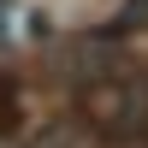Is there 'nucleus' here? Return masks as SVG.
Listing matches in <instances>:
<instances>
[{
    "label": "nucleus",
    "mask_w": 148,
    "mask_h": 148,
    "mask_svg": "<svg viewBox=\"0 0 148 148\" xmlns=\"http://www.w3.org/2000/svg\"><path fill=\"white\" fill-rule=\"evenodd\" d=\"M18 125H24V101H18V77H12V71H0V136H12Z\"/></svg>",
    "instance_id": "obj_1"
},
{
    "label": "nucleus",
    "mask_w": 148,
    "mask_h": 148,
    "mask_svg": "<svg viewBox=\"0 0 148 148\" xmlns=\"http://www.w3.org/2000/svg\"><path fill=\"white\" fill-rule=\"evenodd\" d=\"M6 18H12V0H0V42L12 36V24H6Z\"/></svg>",
    "instance_id": "obj_2"
}]
</instances>
